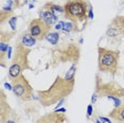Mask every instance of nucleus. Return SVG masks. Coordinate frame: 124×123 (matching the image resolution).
<instances>
[{"mask_svg": "<svg viewBox=\"0 0 124 123\" xmlns=\"http://www.w3.org/2000/svg\"><path fill=\"white\" fill-rule=\"evenodd\" d=\"M99 119L101 120V121H103L104 123H112L110 121V118H105V117H99Z\"/></svg>", "mask_w": 124, "mask_h": 123, "instance_id": "nucleus-27", "label": "nucleus"}, {"mask_svg": "<svg viewBox=\"0 0 124 123\" xmlns=\"http://www.w3.org/2000/svg\"><path fill=\"white\" fill-rule=\"evenodd\" d=\"M31 49L18 41L15 46L13 57L11 60V65L9 67V77L11 80L19 77L22 71L30 69L29 64V54Z\"/></svg>", "mask_w": 124, "mask_h": 123, "instance_id": "nucleus-2", "label": "nucleus"}, {"mask_svg": "<svg viewBox=\"0 0 124 123\" xmlns=\"http://www.w3.org/2000/svg\"><path fill=\"white\" fill-rule=\"evenodd\" d=\"M39 15H40V18L43 19L44 21H46L49 26L57 23L58 17L56 16V14L50 12V11H46V10L41 11V9H40V11H39Z\"/></svg>", "mask_w": 124, "mask_h": 123, "instance_id": "nucleus-12", "label": "nucleus"}, {"mask_svg": "<svg viewBox=\"0 0 124 123\" xmlns=\"http://www.w3.org/2000/svg\"><path fill=\"white\" fill-rule=\"evenodd\" d=\"M11 115H12V108L9 105L4 90L1 89V96H0V120H1V123L7 122Z\"/></svg>", "mask_w": 124, "mask_h": 123, "instance_id": "nucleus-11", "label": "nucleus"}, {"mask_svg": "<svg viewBox=\"0 0 124 123\" xmlns=\"http://www.w3.org/2000/svg\"><path fill=\"white\" fill-rule=\"evenodd\" d=\"M106 36L114 39L124 37V16L119 15L112 19L106 30Z\"/></svg>", "mask_w": 124, "mask_h": 123, "instance_id": "nucleus-9", "label": "nucleus"}, {"mask_svg": "<svg viewBox=\"0 0 124 123\" xmlns=\"http://www.w3.org/2000/svg\"><path fill=\"white\" fill-rule=\"evenodd\" d=\"M92 114H93V106L92 104H89L87 106V119H89L92 116Z\"/></svg>", "mask_w": 124, "mask_h": 123, "instance_id": "nucleus-23", "label": "nucleus"}, {"mask_svg": "<svg viewBox=\"0 0 124 123\" xmlns=\"http://www.w3.org/2000/svg\"><path fill=\"white\" fill-rule=\"evenodd\" d=\"M75 28H77V24L75 23H73L72 21H67V22H65V24H64L63 32L69 33V32H71V31L75 30Z\"/></svg>", "mask_w": 124, "mask_h": 123, "instance_id": "nucleus-20", "label": "nucleus"}, {"mask_svg": "<svg viewBox=\"0 0 124 123\" xmlns=\"http://www.w3.org/2000/svg\"><path fill=\"white\" fill-rule=\"evenodd\" d=\"M75 72H77V63H73L71 67L69 68V70L67 71L66 75H65V79H67V80L75 79Z\"/></svg>", "mask_w": 124, "mask_h": 123, "instance_id": "nucleus-18", "label": "nucleus"}, {"mask_svg": "<svg viewBox=\"0 0 124 123\" xmlns=\"http://www.w3.org/2000/svg\"><path fill=\"white\" fill-rule=\"evenodd\" d=\"M64 102H65V99H64V100H62V101H60V102H58V103H57V105H56V106H55V108H54V109H57V108H58V107H61V106H62V105H63V104H64Z\"/></svg>", "mask_w": 124, "mask_h": 123, "instance_id": "nucleus-29", "label": "nucleus"}, {"mask_svg": "<svg viewBox=\"0 0 124 123\" xmlns=\"http://www.w3.org/2000/svg\"><path fill=\"white\" fill-rule=\"evenodd\" d=\"M16 22H17V17L16 16H13L9 19V24L12 28V31H15L16 32Z\"/></svg>", "mask_w": 124, "mask_h": 123, "instance_id": "nucleus-21", "label": "nucleus"}, {"mask_svg": "<svg viewBox=\"0 0 124 123\" xmlns=\"http://www.w3.org/2000/svg\"><path fill=\"white\" fill-rule=\"evenodd\" d=\"M11 84L13 86V92L16 97L21 101H29L33 97V87L31 86L29 81L24 77L23 73H21L19 77L11 80Z\"/></svg>", "mask_w": 124, "mask_h": 123, "instance_id": "nucleus-6", "label": "nucleus"}, {"mask_svg": "<svg viewBox=\"0 0 124 123\" xmlns=\"http://www.w3.org/2000/svg\"><path fill=\"white\" fill-rule=\"evenodd\" d=\"M36 38H34L32 35H31V33L28 31V32H24L23 34H22L21 36V44L24 45L26 47H28V48H31V47H33L34 45L36 44Z\"/></svg>", "mask_w": 124, "mask_h": 123, "instance_id": "nucleus-14", "label": "nucleus"}, {"mask_svg": "<svg viewBox=\"0 0 124 123\" xmlns=\"http://www.w3.org/2000/svg\"><path fill=\"white\" fill-rule=\"evenodd\" d=\"M46 39L51 45H53V46H56L58 40H60V33L57 31L56 32H49L48 35L46 36Z\"/></svg>", "mask_w": 124, "mask_h": 123, "instance_id": "nucleus-17", "label": "nucleus"}, {"mask_svg": "<svg viewBox=\"0 0 124 123\" xmlns=\"http://www.w3.org/2000/svg\"><path fill=\"white\" fill-rule=\"evenodd\" d=\"M64 24H65V22H64V21H58L57 23L55 24V28H54V29H55L56 31H63Z\"/></svg>", "mask_w": 124, "mask_h": 123, "instance_id": "nucleus-24", "label": "nucleus"}, {"mask_svg": "<svg viewBox=\"0 0 124 123\" xmlns=\"http://www.w3.org/2000/svg\"><path fill=\"white\" fill-rule=\"evenodd\" d=\"M109 118L116 121L124 122V105H120L119 107H115L109 113Z\"/></svg>", "mask_w": 124, "mask_h": 123, "instance_id": "nucleus-13", "label": "nucleus"}, {"mask_svg": "<svg viewBox=\"0 0 124 123\" xmlns=\"http://www.w3.org/2000/svg\"><path fill=\"white\" fill-rule=\"evenodd\" d=\"M11 17H13V12H10V11H0V22L1 24H3V22L5 19H10Z\"/></svg>", "mask_w": 124, "mask_h": 123, "instance_id": "nucleus-19", "label": "nucleus"}, {"mask_svg": "<svg viewBox=\"0 0 124 123\" xmlns=\"http://www.w3.org/2000/svg\"><path fill=\"white\" fill-rule=\"evenodd\" d=\"M80 48L75 44H67L61 48L56 49L53 51V55L57 61L61 63H66V62H72L78 63L80 58Z\"/></svg>", "mask_w": 124, "mask_h": 123, "instance_id": "nucleus-7", "label": "nucleus"}, {"mask_svg": "<svg viewBox=\"0 0 124 123\" xmlns=\"http://www.w3.org/2000/svg\"><path fill=\"white\" fill-rule=\"evenodd\" d=\"M12 50H13L12 47H9V50H8V54H7L8 60H12Z\"/></svg>", "mask_w": 124, "mask_h": 123, "instance_id": "nucleus-28", "label": "nucleus"}, {"mask_svg": "<svg viewBox=\"0 0 124 123\" xmlns=\"http://www.w3.org/2000/svg\"><path fill=\"white\" fill-rule=\"evenodd\" d=\"M75 79L67 80L57 75L53 83L49 86V88L37 91V98L40 104L45 107L54 105L62 100L66 99L73 91Z\"/></svg>", "mask_w": 124, "mask_h": 123, "instance_id": "nucleus-1", "label": "nucleus"}, {"mask_svg": "<svg viewBox=\"0 0 124 123\" xmlns=\"http://www.w3.org/2000/svg\"><path fill=\"white\" fill-rule=\"evenodd\" d=\"M89 3L86 0H67L64 4V15L69 21L78 24L88 19Z\"/></svg>", "mask_w": 124, "mask_h": 123, "instance_id": "nucleus-4", "label": "nucleus"}, {"mask_svg": "<svg viewBox=\"0 0 124 123\" xmlns=\"http://www.w3.org/2000/svg\"><path fill=\"white\" fill-rule=\"evenodd\" d=\"M88 19H93V9L92 5L89 4V10H88Z\"/></svg>", "mask_w": 124, "mask_h": 123, "instance_id": "nucleus-25", "label": "nucleus"}, {"mask_svg": "<svg viewBox=\"0 0 124 123\" xmlns=\"http://www.w3.org/2000/svg\"><path fill=\"white\" fill-rule=\"evenodd\" d=\"M15 35V31H3L2 30L0 32V43L9 44V41L13 38V36Z\"/></svg>", "mask_w": 124, "mask_h": 123, "instance_id": "nucleus-16", "label": "nucleus"}, {"mask_svg": "<svg viewBox=\"0 0 124 123\" xmlns=\"http://www.w3.org/2000/svg\"><path fill=\"white\" fill-rule=\"evenodd\" d=\"M5 123H15V121H13V120H10V119H9Z\"/></svg>", "mask_w": 124, "mask_h": 123, "instance_id": "nucleus-31", "label": "nucleus"}, {"mask_svg": "<svg viewBox=\"0 0 124 123\" xmlns=\"http://www.w3.org/2000/svg\"><path fill=\"white\" fill-rule=\"evenodd\" d=\"M107 99H108V100H111V101H114L115 107H119L120 105H122V103H121V100H120L118 97H107Z\"/></svg>", "mask_w": 124, "mask_h": 123, "instance_id": "nucleus-22", "label": "nucleus"}, {"mask_svg": "<svg viewBox=\"0 0 124 123\" xmlns=\"http://www.w3.org/2000/svg\"><path fill=\"white\" fill-rule=\"evenodd\" d=\"M56 111H58V113H67L66 108H57V109H54Z\"/></svg>", "mask_w": 124, "mask_h": 123, "instance_id": "nucleus-30", "label": "nucleus"}, {"mask_svg": "<svg viewBox=\"0 0 124 123\" xmlns=\"http://www.w3.org/2000/svg\"><path fill=\"white\" fill-rule=\"evenodd\" d=\"M43 10H46V11H50L52 13H64V7H61L58 4H55V3H52V2H47L46 4L44 5Z\"/></svg>", "mask_w": 124, "mask_h": 123, "instance_id": "nucleus-15", "label": "nucleus"}, {"mask_svg": "<svg viewBox=\"0 0 124 123\" xmlns=\"http://www.w3.org/2000/svg\"><path fill=\"white\" fill-rule=\"evenodd\" d=\"M120 52L107 49L104 47L98 48V67L101 72H106L115 77L119 69Z\"/></svg>", "mask_w": 124, "mask_h": 123, "instance_id": "nucleus-3", "label": "nucleus"}, {"mask_svg": "<svg viewBox=\"0 0 124 123\" xmlns=\"http://www.w3.org/2000/svg\"><path fill=\"white\" fill-rule=\"evenodd\" d=\"M67 121L68 118L65 113H58L56 110H53L52 113H48L38 118L35 123H66Z\"/></svg>", "mask_w": 124, "mask_h": 123, "instance_id": "nucleus-10", "label": "nucleus"}, {"mask_svg": "<svg viewBox=\"0 0 124 123\" xmlns=\"http://www.w3.org/2000/svg\"><path fill=\"white\" fill-rule=\"evenodd\" d=\"M29 29L28 31L31 33V35L37 40H43L44 38H46L48 33L51 30V26L47 23L46 21H44L41 18H35L32 19L29 23Z\"/></svg>", "mask_w": 124, "mask_h": 123, "instance_id": "nucleus-8", "label": "nucleus"}, {"mask_svg": "<svg viewBox=\"0 0 124 123\" xmlns=\"http://www.w3.org/2000/svg\"><path fill=\"white\" fill-rule=\"evenodd\" d=\"M94 91L98 93L99 97H124V88L120 86L115 81L110 82H104L100 77V75H95V89Z\"/></svg>", "mask_w": 124, "mask_h": 123, "instance_id": "nucleus-5", "label": "nucleus"}, {"mask_svg": "<svg viewBox=\"0 0 124 123\" xmlns=\"http://www.w3.org/2000/svg\"><path fill=\"white\" fill-rule=\"evenodd\" d=\"M98 93H97V92H93V94H92V97H91V104H94V103L95 102H97V99H98Z\"/></svg>", "mask_w": 124, "mask_h": 123, "instance_id": "nucleus-26", "label": "nucleus"}, {"mask_svg": "<svg viewBox=\"0 0 124 123\" xmlns=\"http://www.w3.org/2000/svg\"><path fill=\"white\" fill-rule=\"evenodd\" d=\"M33 1H35V0H33Z\"/></svg>", "mask_w": 124, "mask_h": 123, "instance_id": "nucleus-33", "label": "nucleus"}, {"mask_svg": "<svg viewBox=\"0 0 124 123\" xmlns=\"http://www.w3.org/2000/svg\"><path fill=\"white\" fill-rule=\"evenodd\" d=\"M95 123H101V120L100 119H97V120H95Z\"/></svg>", "mask_w": 124, "mask_h": 123, "instance_id": "nucleus-32", "label": "nucleus"}]
</instances>
